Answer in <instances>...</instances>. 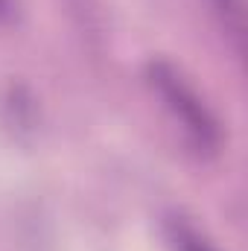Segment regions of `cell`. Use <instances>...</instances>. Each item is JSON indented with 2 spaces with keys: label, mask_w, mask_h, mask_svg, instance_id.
<instances>
[{
  "label": "cell",
  "mask_w": 248,
  "mask_h": 251,
  "mask_svg": "<svg viewBox=\"0 0 248 251\" xmlns=\"http://www.w3.org/2000/svg\"><path fill=\"white\" fill-rule=\"evenodd\" d=\"M149 82L164 100L167 111L181 123L187 140L198 152H216L219 149V123L204 105V100L184 82V76L167 62H152L149 64Z\"/></svg>",
  "instance_id": "1"
},
{
  "label": "cell",
  "mask_w": 248,
  "mask_h": 251,
  "mask_svg": "<svg viewBox=\"0 0 248 251\" xmlns=\"http://www.w3.org/2000/svg\"><path fill=\"white\" fill-rule=\"evenodd\" d=\"M225 35L234 41V50L243 53L246 47V3L243 0H210Z\"/></svg>",
  "instance_id": "2"
},
{
  "label": "cell",
  "mask_w": 248,
  "mask_h": 251,
  "mask_svg": "<svg viewBox=\"0 0 248 251\" xmlns=\"http://www.w3.org/2000/svg\"><path fill=\"white\" fill-rule=\"evenodd\" d=\"M170 243L175 251H216L198 231H193L187 222H170Z\"/></svg>",
  "instance_id": "3"
},
{
  "label": "cell",
  "mask_w": 248,
  "mask_h": 251,
  "mask_svg": "<svg viewBox=\"0 0 248 251\" xmlns=\"http://www.w3.org/2000/svg\"><path fill=\"white\" fill-rule=\"evenodd\" d=\"M12 15V0H0V21H6Z\"/></svg>",
  "instance_id": "4"
}]
</instances>
